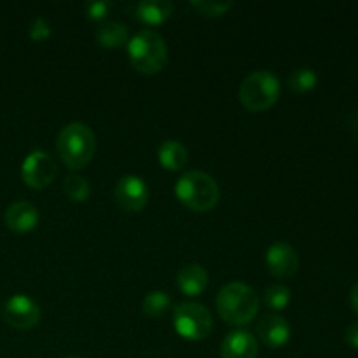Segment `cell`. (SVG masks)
Segmentation results:
<instances>
[{
	"label": "cell",
	"mask_w": 358,
	"mask_h": 358,
	"mask_svg": "<svg viewBox=\"0 0 358 358\" xmlns=\"http://www.w3.org/2000/svg\"><path fill=\"white\" fill-rule=\"evenodd\" d=\"M259 296L243 282L226 283L217 294V311L231 325H247L257 317Z\"/></svg>",
	"instance_id": "6da1fadb"
},
{
	"label": "cell",
	"mask_w": 358,
	"mask_h": 358,
	"mask_svg": "<svg viewBox=\"0 0 358 358\" xmlns=\"http://www.w3.org/2000/svg\"><path fill=\"white\" fill-rule=\"evenodd\" d=\"M58 152L63 163L70 170H80L86 166L96 150L94 131L84 122H70L58 135Z\"/></svg>",
	"instance_id": "7a4b0ae2"
},
{
	"label": "cell",
	"mask_w": 358,
	"mask_h": 358,
	"mask_svg": "<svg viewBox=\"0 0 358 358\" xmlns=\"http://www.w3.org/2000/svg\"><path fill=\"white\" fill-rule=\"evenodd\" d=\"M175 194L187 208L208 212L219 203L220 189L212 175L199 170L185 171L175 184Z\"/></svg>",
	"instance_id": "3957f363"
},
{
	"label": "cell",
	"mask_w": 358,
	"mask_h": 358,
	"mask_svg": "<svg viewBox=\"0 0 358 358\" xmlns=\"http://www.w3.org/2000/svg\"><path fill=\"white\" fill-rule=\"evenodd\" d=\"M133 66L142 73H156L166 65L168 48L164 38L154 30H140L128 42Z\"/></svg>",
	"instance_id": "277c9868"
},
{
	"label": "cell",
	"mask_w": 358,
	"mask_h": 358,
	"mask_svg": "<svg viewBox=\"0 0 358 358\" xmlns=\"http://www.w3.org/2000/svg\"><path fill=\"white\" fill-rule=\"evenodd\" d=\"M280 79L269 70L248 73L240 86V100L248 110L261 112L273 107L280 96Z\"/></svg>",
	"instance_id": "5b68a950"
},
{
	"label": "cell",
	"mask_w": 358,
	"mask_h": 358,
	"mask_svg": "<svg viewBox=\"0 0 358 358\" xmlns=\"http://www.w3.org/2000/svg\"><path fill=\"white\" fill-rule=\"evenodd\" d=\"M173 325L182 338L189 341H199L212 332V313L203 304L184 301L173 308Z\"/></svg>",
	"instance_id": "8992f818"
},
{
	"label": "cell",
	"mask_w": 358,
	"mask_h": 358,
	"mask_svg": "<svg viewBox=\"0 0 358 358\" xmlns=\"http://www.w3.org/2000/svg\"><path fill=\"white\" fill-rule=\"evenodd\" d=\"M21 177L24 184L34 189H42L56 177V163L45 150H31L21 164Z\"/></svg>",
	"instance_id": "52a82bcc"
},
{
	"label": "cell",
	"mask_w": 358,
	"mask_h": 358,
	"mask_svg": "<svg viewBox=\"0 0 358 358\" xmlns=\"http://www.w3.org/2000/svg\"><path fill=\"white\" fill-rule=\"evenodd\" d=\"M3 318L14 329H31L41 320V306L31 297L24 294H16L9 297L3 306Z\"/></svg>",
	"instance_id": "ba28073f"
},
{
	"label": "cell",
	"mask_w": 358,
	"mask_h": 358,
	"mask_svg": "<svg viewBox=\"0 0 358 358\" xmlns=\"http://www.w3.org/2000/svg\"><path fill=\"white\" fill-rule=\"evenodd\" d=\"M115 199L121 208L128 212H140L149 201V187L142 177L124 175L115 185Z\"/></svg>",
	"instance_id": "9c48e42d"
},
{
	"label": "cell",
	"mask_w": 358,
	"mask_h": 358,
	"mask_svg": "<svg viewBox=\"0 0 358 358\" xmlns=\"http://www.w3.org/2000/svg\"><path fill=\"white\" fill-rule=\"evenodd\" d=\"M266 264L275 276L289 278V276L296 275V271L299 269V255L292 245L278 241V243H273L266 252Z\"/></svg>",
	"instance_id": "30bf717a"
},
{
	"label": "cell",
	"mask_w": 358,
	"mask_h": 358,
	"mask_svg": "<svg viewBox=\"0 0 358 358\" xmlns=\"http://www.w3.org/2000/svg\"><path fill=\"white\" fill-rule=\"evenodd\" d=\"M257 339L248 331L229 332L220 345L222 358H257Z\"/></svg>",
	"instance_id": "8fae6325"
},
{
	"label": "cell",
	"mask_w": 358,
	"mask_h": 358,
	"mask_svg": "<svg viewBox=\"0 0 358 358\" xmlns=\"http://www.w3.org/2000/svg\"><path fill=\"white\" fill-rule=\"evenodd\" d=\"M257 334L266 346L280 348L290 339V325L280 315H264L257 324Z\"/></svg>",
	"instance_id": "7c38bea8"
},
{
	"label": "cell",
	"mask_w": 358,
	"mask_h": 358,
	"mask_svg": "<svg viewBox=\"0 0 358 358\" xmlns=\"http://www.w3.org/2000/svg\"><path fill=\"white\" fill-rule=\"evenodd\" d=\"M7 227L16 233H27L31 231L38 222V210L30 201H14L6 210Z\"/></svg>",
	"instance_id": "4fadbf2b"
},
{
	"label": "cell",
	"mask_w": 358,
	"mask_h": 358,
	"mask_svg": "<svg viewBox=\"0 0 358 358\" xmlns=\"http://www.w3.org/2000/svg\"><path fill=\"white\" fill-rule=\"evenodd\" d=\"M177 285L185 296H199L208 285V271L199 264H187L178 271Z\"/></svg>",
	"instance_id": "5bb4252c"
},
{
	"label": "cell",
	"mask_w": 358,
	"mask_h": 358,
	"mask_svg": "<svg viewBox=\"0 0 358 358\" xmlns=\"http://www.w3.org/2000/svg\"><path fill=\"white\" fill-rule=\"evenodd\" d=\"M173 13V3L170 0H142L136 3L135 16L149 24H159L166 21Z\"/></svg>",
	"instance_id": "9a60e30c"
},
{
	"label": "cell",
	"mask_w": 358,
	"mask_h": 358,
	"mask_svg": "<svg viewBox=\"0 0 358 358\" xmlns=\"http://www.w3.org/2000/svg\"><path fill=\"white\" fill-rule=\"evenodd\" d=\"M157 156H159V163L171 171L182 170L189 159L187 149L178 140H164L157 150Z\"/></svg>",
	"instance_id": "2e32d148"
},
{
	"label": "cell",
	"mask_w": 358,
	"mask_h": 358,
	"mask_svg": "<svg viewBox=\"0 0 358 358\" xmlns=\"http://www.w3.org/2000/svg\"><path fill=\"white\" fill-rule=\"evenodd\" d=\"M94 37L103 48H119L128 42V27L121 21H105L98 27Z\"/></svg>",
	"instance_id": "e0dca14e"
},
{
	"label": "cell",
	"mask_w": 358,
	"mask_h": 358,
	"mask_svg": "<svg viewBox=\"0 0 358 358\" xmlns=\"http://www.w3.org/2000/svg\"><path fill=\"white\" fill-rule=\"evenodd\" d=\"M142 308L149 317L161 318L171 310V297L163 290H152L143 297Z\"/></svg>",
	"instance_id": "ac0fdd59"
},
{
	"label": "cell",
	"mask_w": 358,
	"mask_h": 358,
	"mask_svg": "<svg viewBox=\"0 0 358 358\" xmlns=\"http://www.w3.org/2000/svg\"><path fill=\"white\" fill-rule=\"evenodd\" d=\"M318 83V76L310 66H299L289 76V86L296 93H308L313 90Z\"/></svg>",
	"instance_id": "d6986e66"
},
{
	"label": "cell",
	"mask_w": 358,
	"mask_h": 358,
	"mask_svg": "<svg viewBox=\"0 0 358 358\" xmlns=\"http://www.w3.org/2000/svg\"><path fill=\"white\" fill-rule=\"evenodd\" d=\"M63 191L72 201H86L91 194V185L83 175H69L63 182Z\"/></svg>",
	"instance_id": "ffe728a7"
},
{
	"label": "cell",
	"mask_w": 358,
	"mask_h": 358,
	"mask_svg": "<svg viewBox=\"0 0 358 358\" xmlns=\"http://www.w3.org/2000/svg\"><path fill=\"white\" fill-rule=\"evenodd\" d=\"M264 303L271 310H283L290 303V290L285 285H278V283L269 285L264 292Z\"/></svg>",
	"instance_id": "44dd1931"
},
{
	"label": "cell",
	"mask_w": 358,
	"mask_h": 358,
	"mask_svg": "<svg viewBox=\"0 0 358 358\" xmlns=\"http://www.w3.org/2000/svg\"><path fill=\"white\" fill-rule=\"evenodd\" d=\"M191 6L196 7L201 14L206 16H222L233 7L231 0H191Z\"/></svg>",
	"instance_id": "7402d4cb"
},
{
	"label": "cell",
	"mask_w": 358,
	"mask_h": 358,
	"mask_svg": "<svg viewBox=\"0 0 358 358\" xmlns=\"http://www.w3.org/2000/svg\"><path fill=\"white\" fill-rule=\"evenodd\" d=\"M28 34H30V37L34 38V41L41 42L51 37L52 28L44 16H37L34 17V21H31L30 27H28Z\"/></svg>",
	"instance_id": "603a6c76"
},
{
	"label": "cell",
	"mask_w": 358,
	"mask_h": 358,
	"mask_svg": "<svg viewBox=\"0 0 358 358\" xmlns=\"http://www.w3.org/2000/svg\"><path fill=\"white\" fill-rule=\"evenodd\" d=\"M110 7L112 2H108V0H90V2H86L84 9H86L90 20H101V17L107 16Z\"/></svg>",
	"instance_id": "cb8c5ba5"
},
{
	"label": "cell",
	"mask_w": 358,
	"mask_h": 358,
	"mask_svg": "<svg viewBox=\"0 0 358 358\" xmlns=\"http://www.w3.org/2000/svg\"><path fill=\"white\" fill-rule=\"evenodd\" d=\"M345 339L352 348L358 350V322H353V324H350L348 327H346Z\"/></svg>",
	"instance_id": "d4e9b609"
},
{
	"label": "cell",
	"mask_w": 358,
	"mask_h": 358,
	"mask_svg": "<svg viewBox=\"0 0 358 358\" xmlns=\"http://www.w3.org/2000/svg\"><path fill=\"white\" fill-rule=\"evenodd\" d=\"M350 304H352L353 311L358 313V283H355L352 289V292H350Z\"/></svg>",
	"instance_id": "484cf974"
},
{
	"label": "cell",
	"mask_w": 358,
	"mask_h": 358,
	"mask_svg": "<svg viewBox=\"0 0 358 358\" xmlns=\"http://www.w3.org/2000/svg\"><path fill=\"white\" fill-rule=\"evenodd\" d=\"M66 358H79V357H66Z\"/></svg>",
	"instance_id": "4316f807"
}]
</instances>
